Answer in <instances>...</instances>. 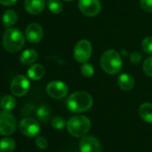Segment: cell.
Instances as JSON below:
<instances>
[{"label":"cell","mask_w":152,"mask_h":152,"mask_svg":"<svg viewBox=\"0 0 152 152\" xmlns=\"http://www.w3.org/2000/svg\"><path fill=\"white\" fill-rule=\"evenodd\" d=\"M93 104L91 96L84 91H75L66 100L67 108L73 113H83L89 110Z\"/></svg>","instance_id":"cell-1"},{"label":"cell","mask_w":152,"mask_h":152,"mask_svg":"<svg viewBox=\"0 0 152 152\" xmlns=\"http://www.w3.org/2000/svg\"><path fill=\"white\" fill-rule=\"evenodd\" d=\"M25 37L23 33L16 28H8L3 36V47L10 53L20 51L24 46Z\"/></svg>","instance_id":"cell-2"},{"label":"cell","mask_w":152,"mask_h":152,"mask_svg":"<svg viewBox=\"0 0 152 152\" xmlns=\"http://www.w3.org/2000/svg\"><path fill=\"white\" fill-rule=\"evenodd\" d=\"M100 65L105 72L116 74L120 72L123 68V60L118 52L114 49H108L102 54Z\"/></svg>","instance_id":"cell-3"},{"label":"cell","mask_w":152,"mask_h":152,"mask_svg":"<svg viewBox=\"0 0 152 152\" xmlns=\"http://www.w3.org/2000/svg\"><path fill=\"white\" fill-rule=\"evenodd\" d=\"M91 126V120L84 115H75L71 117L66 123L67 131L76 138L83 137L90 131Z\"/></svg>","instance_id":"cell-4"},{"label":"cell","mask_w":152,"mask_h":152,"mask_svg":"<svg viewBox=\"0 0 152 152\" xmlns=\"http://www.w3.org/2000/svg\"><path fill=\"white\" fill-rule=\"evenodd\" d=\"M17 127L15 116L9 111L0 112V133L5 136L13 134Z\"/></svg>","instance_id":"cell-5"},{"label":"cell","mask_w":152,"mask_h":152,"mask_svg":"<svg viewBox=\"0 0 152 152\" xmlns=\"http://www.w3.org/2000/svg\"><path fill=\"white\" fill-rule=\"evenodd\" d=\"M92 53V46L87 39H82L75 45L73 49V57L79 63H86Z\"/></svg>","instance_id":"cell-6"},{"label":"cell","mask_w":152,"mask_h":152,"mask_svg":"<svg viewBox=\"0 0 152 152\" xmlns=\"http://www.w3.org/2000/svg\"><path fill=\"white\" fill-rule=\"evenodd\" d=\"M19 130L22 134L27 137H36L40 132L39 124L31 117H25L19 124Z\"/></svg>","instance_id":"cell-7"},{"label":"cell","mask_w":152,"mask_h":152,"mask_svg":"<svg viewBox=\"0 0 152 152\" xmlns=\"http://www.w3.org/2000/svg\"><path fill=\"white\" fill-rule=\"evenodd\" d=\"M78 8L85 16L93 17L99 14L101 4L99 0H79Z\"/></svg>","instance_id":"cell-8"},{"label":"cell","mask_w":152,"mask_h":152,"mask_svg":"<svg viewBox=\"0 0 152 152\" xmlns=\"http://www.w3.org/2000/svg\"><path fill=\"white\" fill-rule=\"evenodd\" d=\"M30 82L24 75H17L11 83V92L16 97L24 96L30 89Z\"/></svg>","instance_id":"cell-9"},{"label":"cell","mask_w":152,"mask_h":152,"mask_svg":"<svg viewBox=\"0 0 152 152\" xmlns=\"http://www.w3.org/2000/svg\"><path fill=\"white\" fill-rule=\"evenodd\" d=\"M47 93L53 99H60L64 98L68 93L67 85L60 81H53L47 85Z\"/></svg>","instance_id":"cell-10"},{"label":"cell","mask_w":152,"mask_h":152,"mask_svg":"<svg viewBox=\"0 0 152 152\" xmlns=\"http://www.w3.org/2000/svg\"><path fill=\"white\" fill-rule=\"evenodd\" d=\"M80 152H101L99 140L93 136H83L79 143Z\"/></svg>","instance_id":"cell-11"},{"label":"cell","mask_w":152,"mask_h":152,"mask_svg":"<svg viewBox=\"0 0 152 152\" xmlns=\"http://www.w3.org/2000/svg\"><path fill=\"white\" fill-rule=\"evenodd\" d=\"M43 34L44 32L42 27L36 23L29 24L25 31V36L27 40L32 44L39 43L42 39Z\"/></svg>","instance_id":"cell-12"},{"label":"cell","mask_w":152,"mask_h":152,"mask_svg":"<svg viewBox=\"0 0 152 152\" xmlns=\"http://www.w3.org/2000/svg\"><path fill=\"white\" fill-rule=\"evenodd\" d=\"M45 0H25L24 9L31 15H39L45 8Z\"/></svg>","instance_id":"cell-13"},{"label":"cell","mask_w":152,"mask_h":152,"mask_svg":"<svg viewBox=\"0 0 152 152\" xmlns=\"http://www.w3.org/2000/svg\"><path fill=\"white\" fill-rule=\"evenodd\" d=\"M117 84L119 88L124 91H129L134 87V80L130 74L122 73L117 79Z\"/></svg>","instance_id":"cell-14"},{"label":"cell","mask_w":152,"mask_h":152,"mask_svg":"<svg viewBox=\"0 0 152 152\" xmlns=\"http://www.w3.org/2000/svg\"><path fill=\"white\" fill-rule=\"evenodd\" d=\"M27 74L29 78H31L33 81H39L43 78L45 74V68L40 64H34L31 65V67L28 69Z\"/></svg>","instance_id":"cell-15"},{"label":"cell","mask_w":152,"mask_h":152,"mask_svg":"<svg viewBox=\"0 0 152 152\" xmlns=\"http://www.w3.org/2000/svg\"><path fill=\"white\" fill-rule=\"evenodd\" d=\"M18 21V15L15 10L9 9L7 10L2 17V22H3V25L6 28H11L13 25H15Z\"/></svg>","instance_id":"cell-16"},{"label":"cell","mask_w":152,"mask_h":152,"mask_svg":"<svg viewBox=\"0 0 152 152\" xmlns=\"http://www.w3.org/2000/svg\"><path fill=\"white\" fill-rule=\"evenodd\" d=\"M38 58V53L34 49H26L20 56V62L24 65L33 64Z\"/></svg>","instance_id":"cell-17"},{"label":"cell","mask_w":152,"mask_h":152,"mask_svg":"<svg viewBox=\"0 0 152 152\" xmlns=\"http://www.w3.org/2000/svg\"><path fill=\"white\" fill-rule=\"evenodd\" d=\"M139 114L143 121L152 124V104L151 103L141 104L139 108Z\"/></svg>","instance_id":"cell-18"},{"label":"cell","mask_w":152,"mask_h":152,"mask_svg":"<svg viewBox=\"0 0 152 152\" xmlns=\"http://www.w3.org/2000/svg\"><path fill=\"white\" fill-rule=\"evenodd\" d=\"M15 146V141L12 138L7 137L0 140V152H13Z\"/></svg>","instance_id":"cell-19"},{"label":"cell","mask_w":152,"mask_h":152,"mask_svg":"<svg viewBox=\"0 0 152 152\" xmlns=\"http://www.w3.org/2000/svg\"><path fill=\"white\" fill-rule=\"evenodd\" d=\"M0 106L6 111H11L15 107L16 100L12 95H6L0 101Z\"/></svg>","instance_id":"cell-20"},{"label":"cell","mask_w":152,"mask_h":152,"mask_svg":"<svg viewBox=\"0 0 152 152\" xmlns=\"http://www.w3.org/2000/svg\"><path fill=\"white\" fill-rule=\"evenodd\" d=\"M48 8L53 14H59L64 9V5L61 0H48Z\"/></svg>","instance_id":"cell-21"},{"label":"cell","mask_w":152,"mask_h":152,"mask_svg":"<svg viewBox=\"0 0 152 152\" xmlns=\"http://www.w3.org/2000/svg\"><path fill=\"white\" fill-rule=\"evenodd\" d=\"M36 115L40 122H43V123L47 122V120L49 118V115H50L49 108L47 106H41L37 109Z\"/></svg>","instance_id":"cell-22"},{"label":"cell","mask_w":152,"mask_h":152,"mask_svg":"<svg viewBox=\"0 0 152 152\" xmlns=\"http://www.w3.org/2000/svg\"><path fill=\"white\" fill-rule=\"evenodd\" d=\"M81 73L86 78H90L94 74V68L90 63H83L81 66Z\"/></svg>","instance_id":"cell-23"},{"label":"cell","mask_w":152,"mask_h":152,"mask_svg":"<svg viewBox=\"0 0 152 152\" xmlns=\"http://www.w3.org/2000/svg\"><path fill=\"white\" fill-rule=\"evenodd\" d=\"M51 125L53 128L56 130H62L66 125V123H65V120L62 116H56L52 119Z\"/></svg>","instance_id":"cell-24"},{"label":"cell","mask_w":152,"mask_h":152,"mask_svg":"<svg viewBox=\"0 0 152 152\" xmlns=\"http://www.w3.org/2000/svg\"><path fill=\"white\" fill-rule=\"evenodd\" d=\"M141 48L145 53L152 54V36H148L142 40Z\"/></svg>","instance_id":"cell-25"},{"label":"cell","mask_w":152,"mask_h":152,"mask_svg":"<svg viewBox=\"0 0 152 152\" xmlns=\"http://www.w3.org/2000/svg\"><path fill=\"white\" fill-rule=\"evenodd\" d=\"M142 69H143L146 75H148V77L152 78V56L148 57L144 61L143 65H142Z\"/></svg>","instance_id":"cell-26"},{"label":"cell","mask_w":152,"mask_h":152,"mask_svg":"<svg viewBox=\"0 0 152 152\" xmlns=\"http://www.w3.org/2000/svg\"><path fill=\"white\" fill-rule=\"evenodd\" d=\"M35 144L39 149H46L48 146V142L47 139L45 137H42V136H39L36 138Z\"/></svg>","instance_id":"cell-27"},{"label":"cell","mask_w":152,"mask_h":152,"mask_svg":"<svg viewBox=\"0 0 152 152\" xmlns=\"http://www.w3.org/2000/svg\"><path fill=\"white\" fill-rule=\"evenodd\" d=\"M140 7L144 11L152 13V0H140Z\"/></svg>","instance_id":"cell-28"},{"label":"cell","mask_w":152,"mask_h":152,"mask_svg":"<svg viewBox=\"0 0 152 152\" xmlns=\"http://www.w3.org/2000/svg\"><path fill=\"white\" fill-rule=\"evenodd\" d=\"M141 58H142L141 54L139 52H133L130 56V59L132 63H139L141 60Z\"/></svg>","instance_id":"cell-29"},{"label":"cell","mask_w":152,"mask_h":152,"mask_svg":"<svg viewBox=\"0 0 152 152\" xmlns=\"http://www.w3.org/2000/svg\"><path fill=\"white\" fill-rule=\"evenodd\" d=\"M17 0H0V4L6 6V7H10L13 6L16 3Z\"/></svg>","instance_id":"cell-30"},{"label":"cell","mask_w":152,"mask_h":152,"mask_svg":"<svg viewBox=\"0 0 152 152\" xmlns=\"http://www.w3.org/2000/svg\"><path fill=\"white\" fill-rule=\"evenodd\" d=\"M63 1H65V2H71L72 0H63Z\"/></svg>","instance_id":"cell-31"}]
</instances>
